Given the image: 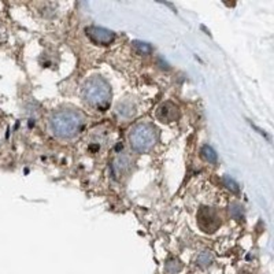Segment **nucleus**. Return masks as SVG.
<instances>
[{"mask_svg":"<svg viewBox=\"0 0 274 274\" xmlns=\"http://www.w3.org/2000/svg\"><path fill=\"white\" fill-rule=\"evenodd\" d=\"M117 110H118V114L125 118L132 117L133 113H135V110H133V106H132L131 102H122V103L118 105Z\"/></svg>","mask_w":274,"mask_h":274,"instance_id":"nucleus-9","label":"nucleus"},{"mask_svg":"<svg viewBox=\"0 0 274 274\" xmlns=\"http://www.w3.org/2000/svg\"><path fill=\"white\" fill-rule=\"evenodd\" d=\"M133 47H135V49L140 54V55H148V54L153 53V48H151V45L147 43L135 41V43H133Z\"/></svg>","mask_w":274,"mask_h":274,"instance_id":"nucleus-12","label":"nucleus"},{"mask_svg":"<svg viewBox=\"0 0 274 274\" xmlns=\"http://www.w3.org/2000/svg\"><path fill=\"white\" fill-rule=\"evenodd\" d=\"M84 101L95 109H106L111 97V88L101 76H93L88 80L83 89Z\"/></svg>","mask_w":274,"mask_h":274,"instance_id":"nucleus-2","label":"nucleus"},{"mask_svg":"<svg viewBox=\"0 0 274 274\" xmlns=\"http://www.w3.org/2000/svg\"><path fill=\"white\" fill-rule=\"evenodd\" d=\"M213 262H214L213 254L209 253V251H203V253L199 254L197 258H196V263H197V266L202 267V269H207L209 266L213 265Z\"/></svg>","mask_w":274,"mask_h":274,"instance_id":"nucleus-7","label":"nucleus"},{"mask_svg":"<svg viewBox=\"0 0 274 274\" xmlns=\"http://www.w3.org/2000/svg\"><path fill=\"white\" fill-rule=\"evenodd\" d=\"M197 225L205 233H214L221 227V218L218 213L211 207H202L197 211Z\"/></svg>","mask_w":274,"mask_h":274,"instance_id":"nucleus-4","label":"nucleus"},{"mask_svg":"<svg viewBox=\"0 0 274 274\" xmlns=\"http://www.w3.org/2000/svg\"><path fill=\"white\" fill-rule=\"evenodd\" d=\"M88 37L96 44H103V45H107V44L113 43V40L115 39V35L114 32L109 31V29H105V28L99 27H91L87 29Z\"/></svg>","mask_w":274,"mask_h":274,"instance_id":"nucleus-5","label":"nucleus"},{"mask_svg":"<svg viewBox=\"0 0 274 274\" xmlns=\"http://www.w3.org/2000/svg\"><path fill=\"white\" fill-rule=\"evenodd\" d=\"M183 269V263L177 258H170L165 263V271L167 274H177Z\"/></svg>","mask_w":274,"mask_h":274,"instance_id":"nucleus-8","label":"nucleus"},{"mask_svg":"<svg viewBox=\"0 0 274 274\" xmlns=\"http://www.w3.org/2000/svg\"><path fill=\"white\" fill-rule=\"evenodd\" d=\"M223 184H225V187H227L231 192H235V193H237V192L240 191L239 184L236 183L235 180L232 179V177H229V176H225V177H223Z\"/></svg>","mask_w":274,"mask_h":274,"instance_id":"nucleus-14","label":"nucleus"},{"mask_svg":"<svg viewBox=\"0 0 274 274\" xmlns=\"http://www.w3.org/2000/svg\"><path fill=\"white\" fill-rule=\"evenodd\" d=\"M240 274H251V273H248V271H241Z\"/></svg>","mask_w":274,"mask_h":274,"instance_id":"nucleus-15","label":"nucleus"},{"mask_svg":"<svg viewBox=\"0 0 274 274\" xmlns=\"http://www.w3.org/2000/svg\"><path fill=\"white\" fill-rule=\"evenodd\" d=\"M179 107L174 105L173 102H165L158 107L157 118L158 121L163 122V123H170L179 118Z\"/></svg>","mask_w":274,"mask_h":274,"instance_id":"nucleus-6","label":"nucleus"},{"mask_svg":"<svg viewBox=\"0 0 274 274\" xmlns=\"http://www.w3.org/2000/svg\"><path fill=\"white\" fill-rule=\"evenodd\" d=\"M157 129L151 123L143 122L137 123L131 129L129 133V143L136 153H147L157 143Z\"/></svg>","mask_w":274,"mask_h":274,"instance_id":"nucleus-3","label":"nucleus"},{"mask_svg":"<svg viewBox=\"0 0 274 274\" xmlns=\"http://www.w3.org/2000/svg\"><path fill=\"white\" fill-rule=\"evenodd\" d=\"M201 154L206 162H209V163H217V154H215V151H214L210 145H203Z\"/></svg>","mask_w":274,"mask_h":274,"instance_id":"nucleus-10","label":"nucleus"},{"mask_svg":"<svg viewBox=\"0 0 274 274\" xmlns=\"http://www.w3.org/2000/svg\"><path fill=\"white\" fill-rule=\"evenodd\" d=\"M84 127L83 114L73 110H61L51 117L49 128L57 137L71 139L81 132Z\"/></svg>","mask_w":274,"mask_h":274,"instance_id":"nucleus-1","label":"nucleus"},{"mask_svg":"<svg viewBox=\"0 0 274 274\" xmlns=\"http://www.w3.org/2000/svg\"><path fill=\"white\" fill-rule=\"evenodd\" d=\"M128 166H129V158L125 155H119L114 162V170L117 171V174H121L123 170L128 169Z\"/></svg>","mask_w":274,"mask_h":274,"instance_id":"nucleus-11","label":"nucleus"},{"mask_svg":"<svg viewBox=\"0 0 274 274\" xmlns=\"http://www.w3.org/2000/svg\"><path fill=\"white\" fill-rule=\"evenodd\" d=\"M229 213L235 219H241L243 218V206H240L239 203H232Z\"/></svg>","mask_w":274,"mask_h":274,"instance_id":"nucleus-13","label":"nucleus"}]
</instances>
